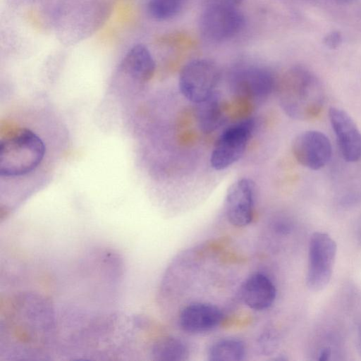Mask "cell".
<instances>
[{"instance_id": "17", "label": "cell", "mask_w": 361, "mask_h": 361, "mask_svg": "<svg viewBox=\"0 0 361 361\" xmlns=\"http://www.w3.org/2000/svg\"><path fill=\"white\" fill-rule=\"evenodd\" d=\"M198 105L197 116L199 127L204 133L214 131L220 126L223 117L219 97L215 93Z\"/></svg>"}, {"instance_id": "22", "label": "cell", "mask_w": 361, "mask_h": 361, "mask_svg": "<svg viewBox=\"0 0 361 361\" xmlns=\"http://www.w3.org/2000/svg\"><path fill=\"white\" fill-rule=\"evenodd\" d=\"M336 1H340V2H350L352 0H336Z\"/></svg>"}, {"instance_id": "14", "label": "cell", "mask_w": 361, "mask_h": 361, "mask_svg": "<svg viewBox=\"0 0 361 361\" xmlns=\"http://www.w3.org/2000/svg\"><path fill=\"white\" fill-rule=\"evenodd\" d=\"M235 82L240 90L255 99H262L272 90L275 80L268 69L251 66L238 72Z\"/></svg>"}, {"instance_id": "13", "label": "cell", "mask_w": 361, "mask_h": 361, "mask_svg": "<svg viewBox=\"0 0 361 361\" xmlns=\"http://www.w3.org/2000/svg\"><path fill=\"white\" fill-rule=\"evenodd\" d=\"M155 68V62L149 49L143 44H136L126 54L119 71L133 82L142 84L152 78Z\"/></svg>"}, {"instance_id": "4", "label": "cell", "mask_w": 361, "mask_h": 361, "mask_svg": "<svg viewBox=\"0 0 361 361\" xmlns=\"http://www.w3.org/2000/svg\"><path fill=\"white\" fill-rule=\"evenodd\" d=\"M199 25L205 40L219 44L238 35L245 26V18L238 6L219 0H207Z\"/></svg>"}, {"instance_id": "15", "label": "cell", "mask_w": 361, "mask_h": 361, "mask_svg": "<svg viewBox=\"0 0 361 361\" xmlns=\"http://www.w3.org/2000/svg\"><path fill=\"white\" fill-rule=\"evenodd\" d=\"M188 346L181 339L163 336L157 339L151 346L150 355L158 361H183L188 359Z\"/></svg>"}, {"instance_id": "21", "label": "cell", "mask_w": 361, "mask_h": 361, "mask_svg": "<svg viewBox=\"0 0 361 361\" xmlns=\"http://www.w3.org/2000/svg\"><path fill=\"white\" fill-rule=\"evenodd\" d=\"M219 1H221L226 2V3L238 6V5L240 4V2L243 0H219Z\"/></svg>"}, {"instance_id": "20", "label": "cell", "mask_w": 361, "mask_h": 361, "mask_svg": "<svg viewBox=\"0 0 361 361\" xmlns=\"http://www.w3.org/2000/svg\"><path fill=\"white\" fill-rule=\"evenodd\" d=\"M331 354V350L329 348H325L320 351L318 360L320 361L327 360L329 359Z\"/></svg>"}, {"instance_id": "10", "label": "cell", "mask_w": 361, "mask_h": 361, "mask_svg": "<svg viewBox=\"0 0 361 361\" xmlns=\"http://www.w3.org/2000/svg\"><path fill=\"white\" fill-rule=\"evenodd\" d=\"M331 125L345 160L357 161L361 158V133L352 118L343 110L331 107Z\"/></svg>"}, {"instance_id": "18", "label": "cell", "mask_w": 361, "mask_h": 361, "mask_svg": "<svg viewBox=\"0 0 361 361\" xmlns=\"http://www.w3.org/2000/svg\"><path fill=\"white\" fill-rule=\"evenodd\" d=\"M185 1L186 0H148L147 11L157 20H167L181 11Z\"/></svg>"}, {"instance_id": "16", "label": "cell", "mask_w": 361, "mask_h": 361, "mask_svg": "<svg viewBox=\"0 0 361 361\" xmlns=\"http://www.w3.org/2000/svg\"><path fill=\"white\" fill-rule=\"evenodd\" d=\"M246 355L245 343L235 338H224L214 342L207 350L210 361H241Z\"/></svg>"}, {"instance_id": "7", "label": "cell", "mask_w": 361, "mask_h": 361, "mask_svg": "<svg viewBox=\"0 0 361 361\" xmlns=\"http://www.w3.org/2000/svg\"><path fill=\"white\" fill-rule=\"evenodd\" d=\"M254 127V121L246 119L226 128L217 138L211 152V167L221 171L238 161L247 148Z\"/></svg>"}, {"instance_id": "5", "label": "cell", "mask_w": 361, "mask_h": 361, "mask_svg": "<svg viewBox=\"0 0 361 361\" xmlns=\"http://www.w3.org/2000/svg\"><path fill=\"white\" fill-rule=\"evenodd\" d=\"M219 78V70L213 61L205 59H194L182 68L178 86L188 100L198 104L216 93Z\"/></svg>"}, {"instance_id": "3", "label": "cell", "mask_w": 361, "mask_h": 361, "mask_svg": "<svg viewBox=\"0 0 361 361\" xmlns=\"http://www.w3.org/2000/svg\"><path fill=\"white\" fill-rule=\"evenodd\" d=\"M46 147L42 139L26 128L6 133L0 142V175L16 177L35 171L42 161Z\"/></svg>"}, {"instance_id": "11", "label": "cell", "mask_w": 361, "mask_h": 361, "mask_svg": "<svg viewBox=\"0 0 361 361\" xmlns=\"http://www.w3.org/2000/svg\"><path fill=\"white\" fill-rule=\"evenodd\" d=\"M223 313L211 303L194 302L184 307L178 317L180 328L190 334H202L216 328L221 322Z\"/></svg>"}, {"instance_id": "6", "label": "cell", "mask_w": 361, "mask_h": 361, "mask_svg": "<svg viewBox=\"0 0 361 361\" xmlns=\"http://www.w3.org/2000/svg\"><path fill=\"white\" fill-rule=\"evenodd\" d=\"M337 246L330 235L316 232L310 238L306 282L314 291L324 288L331 280Z\"/></svg>"}, {"instance_id": "1", "label": "cell", "mask_w": 361, "mask_h": 361, "mask_svg": "<svg viewBox=\"0 0 361 361\" xmlns=\"http://www.w3.org/2000/svg\"><path fill=\"white\" fill-rule=\"evenodd\" d=\"M1 303L0 357L45 360L57 355L59 324L51 301L33 292H18Z\"/></svg>"}, {"instance_id": "12", "label": "cell", "mask_w": 361, "mask_h": 361, "mask_svg": "<svg viewBox=\"0 0 361 361\" xmlns=\"http://www.w3.org/2000/svg\"><path fill=\"white\" fill-rule=\"evenodd\" d=\"M240 295L248 307L261 311L273 305L276 297V289L269 277L263 273L256 272L244 281Z\"/></svg>"}, {"instance_id": "9", "label": "cell", "mask_w": 361, "mask_h": 361, "mask_svg": "<svg viewBox=\"0 0 361 361\" xmlns=\"http://www.w3.org/2000/svg\"><path fill=\"white\" fill-rule=\"evenodd\" d=\"M292 152L302 166L318 170L330 160L332 148L325 134L317 130H308L295 137L292 144Z\"/></svg>"}, {"instance_id": "2", "label": "cell", "mask_w": 361, "mask_h": 361, "mask_svg": "<svg viewBox=\"0 0 361 361\" xmlns=\"http://www.w3.org/2000/svg\"><path fill=\"white\" fill-rule=\"evenodd\" d=\"M280 104L289 116L307 120L317 116L322 109L324 93L319 82L306 70L289 71L279 87Z\"/></svg>"}, {"instance_id": "19", "label": "cell", "mask_w": 361, "mask_h": 361, "mask_svg": "<svg viewBox=\"0 0 361 361\" xmlns=\"http://www.w3.org/2000/svg\"><path fill=\"white\" fill-rule=\"evenodd\" d=\"M342 42L341 35L338 32H331L324 39V44L329 49L337 48Z\"/></svg>"}, {"instance_id": "8", "label": "cell", "mask_w": 361, "mask_h": 361, "mask_svg": "<svg viewBox=\"0 0 361 361\" xmlns=\"http://www.w3.org/2000/svg\"><path fill=\"white\" fill-rule=\"evenodd\" d=\"M255 185L250 178L236 180L228 188L225 197V212L233 226L249 225L254 216Z\"/></svg>"}]
</instances>
